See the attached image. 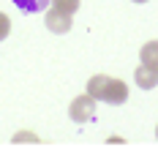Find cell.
I'll list each match as a JSON object with an SVG mask.
<instances>
[{
	"label": "cell",
	"mask_w": 158,
	"mask_h": 150,
	"mask_svg": "<svg viewBox=\"0 0 158 150\" xmlns=\"http://www.w3.org/2000/svg\"><path fill=\"white\" fill-rule=\"evenodd\" d=\"M134 3H147V0H134Z\"/></svg>",
	"instance_id": "10"
},
{
	"label": "cell",
	"mask_w": 158,
	"mask_h": 150,
	"mask_svg": "<svg viewBox=\"0 0 158 150\" xmlns=\"http://www.w3.org/2000/svg\"><path fill=\"white\" fill-rule=\"evenodd\" d=\"M156 136H158V128H156Z\"/></svg>",
	"instance_id": "11"
},
{
	"label": "cell",
	"mask_w": 158,
	"mask_h": 150,
	"mask_svg": "<svg viewBox=\"0 0 158 150\" xmlns=\"http://www.w3.org/2000/svg\"><path fill=\"white\" fill-rule=\"evenodd\" d=\"M134 82L139 85L142 90H153L158 85V68H153V66H139L136 71H134Z\"/></svg>",
	"instance_id": "4"
},
{
	"label": "cell",
	"mask_w": 158,
	"mask_h": 150,
	"mask_svg": "<svg viewBox=\"0 0 158 150\" xmlns=\"http://www.w3.org/2000/svg\"><path fill=\"white\" fill-rule=\"evenodd\" d=\"M47 27L52 30V33H57V35H63L71 30V14H65V11H60V8H49L47 11Z\"/></svg>",
	"instance_id": "3"
},
{
	"label": "cell",
	"mask_w": 158,
	"mask_h": 150,
	"mask_svg": "<svg viewBox=\"0 0 158 150\" xmlns=\"http://www.w3.org/2000/svg\"><path fill=\"white\" fill-rule=\"evenodd\" d=\"M14 145H22V142H30V145H38V136L35 134H27V131H22V134H16L14 139H11Z\"/></svg>",
	"instance_id": "8"
},
{
	"label": "cell",
	"mask_w": 158,
	"mask_h": 150,
	"mask_svg": "<svg viewBox=\"0 0 158 150\" xmlns=\"http://www.w3.org/2000/svg\"><path fill=\"white\" fill-rule=\"evenodd\" d=\"M68 115H71L74 123H87V120L95 115V98L90 96V93L74 98V101H71V106H68Z\"/></svg>",
	"instance_id": "2"
},
{
	"label": "cell",
	"mask_w": 158,
	"mask_h": 150,
	"mask_svg": "<svg viewBox=\"0 0 158 150\" xmlns=\"http://www.w3.org/2000/svg\"><path fill=\"white\" fill-rule=\"evenodd\" d=\"M8 33H11V19L6 17V14H0V41L8 38Z\"/></svg>",
	"instance_id": "9"
},
{
	"label": "cell",
	"mask_w": 158,
	"mask_h": 150,
	"mask_svg": "<svg viewBox=\"0 0 158 150\" xmlns=\"http://www.w3.org/2000/svg\"><path fill=\"white\" fill-rule=\"evenodd\" d=\"M14 3L25 11V14H38V11H44V8H47L52 0H14Z\"/></svg>",
	"instance_id": "6"
},
{
	"label": "cell",
	"mask_w": 158,
	"mask_h": 150,
	"mask_svg": "<svg viewBox=\"0 0 158 150\" xmlns=\"http://www.w3.org/2000/svg\"><path fill=\"white\" fill-rule=\"evenodd\" d=\"M139 57H142L144 66L158 68V41H147L142 49H139Z\"/></svg>",
	"instance_id": "5"
},
{
	"label": "cell",
	"mask_w": 158,
	"mask_h": 150,
	"mask_svg": "<svg viewBox=\"0 0 158 150\" xmlns=\"http://www.w3.org/2000/svg\"><path fill=\"white\" fill-rule=\"evenodd\" d=\"M49 6H55V8H60V11H65V14L74 17V11L79 8V0H52Z\"/></svg>",
	"instance_id": "7"
},
{
	"label": "cell",
	"mask_w": 158,
	"mask_h": 150,
	"mask_svg": "<svg viewBox=\"0 0 158 150\" xmlns=\"http://www.w3.org/2000/svg\"><path fill=\"white\" fill-rule=\"evenodd\" d=\"M87 93L95 101H104V104H126L128 101V85L123 79H114V77H104V74H95L87 82Z\"/></svg>",
	"instance_id": "1"
}]
</instances>
